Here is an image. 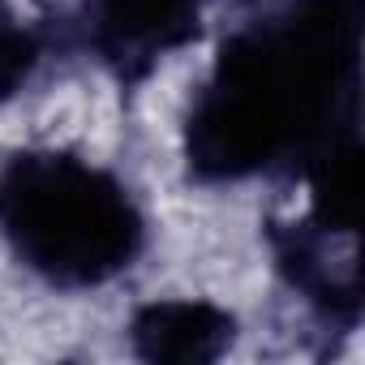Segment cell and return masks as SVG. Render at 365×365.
<instances>
[{"mask_svg":"<svg viewBox=\"0 0 365 365\" xmlns=\"http://www.w3.org/2000/svg\"><path fill=\"white\" fill-rule=\"evenodd\" d=\"M237 339V318L211 301H150L129 322V344L150 365H207Z\"/></svg>","mask_w":365,"mask_h":365,"instance_id":"5","label":"cell"},{"mask_svg":"<svg viewBox=\"0 0 365 365\" xmlns=\"http://www.w3.org/2000/svg\"><path fill=\"white\" fill-rule=\"evenodd\" d=\"M331 241L335 237L314 228L309 220L271 232V250H275V262H279L288 288L322 322L352 331L361 318V267H356V254L335 258Z\"/></svg>","mask_w":365,"mask_h":365,"instance_id":"4","label":"cell"},{"mask_svg":"<svg viewBox=\"0 0 365 365\" xmlns=\"http://www.w3.org/2000/svg\"><path fill=\"white\" fill-rule=\"evenodd\" d=\"M0 241L61 292L120 279L146 250V215L125 180L73 150H18L0 163Z\"/></svg>","mask_w":365,"mask_h":365,"instance_id":"2","label":"cell"},{"mask_svg":"<svg viewBox=\"0 0 365 365\" xmlns=\"http://www.w3.org/2000/svg\"><path fill=\"white\" fill-rule=\"evenodd\" d=\"M202 5L207 0H86V39L120 82H138L198 35Z\"/></svg>","mask_w":365,"mask_h":365,"instance_id":"3","label":"cell"},{"mask_svg":"<svg viewBox=\"0 0 365 365\" xmlns=\"http://www.w3.org/2000/svg\"><path fill=\"white\" fill-rule=\"evenodd\" d=\"M52 52V26L31 18L14 0H0V103L35 82Z\"/></svg>","mask_w":365,"mask_h":365,"instance_id":"6","label":"cell"},{"mask_svg":"<svg viewBox=\"0 0 365 365\" xmlns=\"http://www.w3.org/2000/svg\"><path fill=\"white\" fill-rule=\"evenodd\" d=\"M361 0H288L232 31L185 116L202 185L305 172L356 133Z\"/></svg>","mask_w":365,"mask_h":365,"instance_id":"1","label":"cell"}]
</instances>
